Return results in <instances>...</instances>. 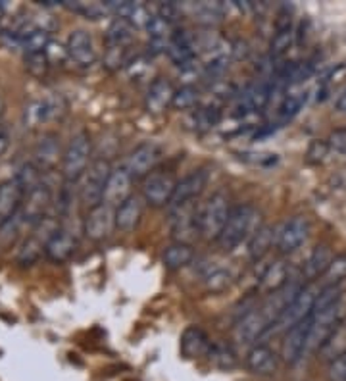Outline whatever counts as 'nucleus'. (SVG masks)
Instances as JSON below:
<instances>
[{"instance_id":"nucleus-11","label":"nucleus","mask_w":346,"mask_h":381,"mask_svg":"<svg viewBox=\"0 0 346 381\" xmlns=\"http://www.w3.org/2000/svg\"><path fill=\"white\" fill-rule=\"evenodd\" d=\"M66 55L79 68H91L96 62V48L91 33L85 31V29L71 31L68 37V42H66Z\"/></svg>"},{"instance_id":"nucleus-33","label":"nucleus","mask_w":346,"mask_h":381,"mask_svg":"<svg viewBox=\"0 0 346 381\" xmlns=\"http://www.w3.org/2000/svg\"><path fill=\"white\" fill-rule=\"evenodd\" d=\"M294 29H275V35L272 37V42H270V56L273 60H279L291 50V47L294 45Z\"/></svg>"},{"instance_id":"nucleus-3","label":"nucleus","mask_w":346,"mask_h":381,"mask_svg":"<svg viewBox=\"0 0 346 381\" xmlns=\"http://www.w3.org/2000/svg\"><path fill=\"white\" fill-rule=\"evenodd\" d=\"M112 170L114 168H112V164L108 160L96 158V160L91 162L85 176L81 177L79 200L87 210L104 205V190H106V183H108Z\"/></svg>"},{"instance_id":"nucleus-31","label":"nucleus","mask_w":346,"mask_h":381,"mask_svg":"<svg viewBox=\"0 0 346 381\" xmlns=\"http://www.w3.org/2000/svg\"><path fill=\"white\" fill-rule=\"evenodd\" d=\"M202 279L206 289L212 293H221L225 289H229L231 283H233V275L221 266H208Z\"/></svg>"},{"instance_id":"nucleus-19","label":"nucleus","mask_w":346,"mask_h":381,"mask_svg":"<svg viewBox=\"0 0 346 381\" xmlns=\"http://www.w3.org/2000/svg\"><path fill=\"white\" fill-rule=\"evenodd\" d=\"M143 208L144 200L137 195H131L122 206H117L114 212L115 218V229H120L123 233L135 232L141 220H143Z\"/></svg>"},{"instance_id":"nucleus-9","label":"nucleus","mask_w":346,"mask_h":381,"mask_svg":"<svg viewBox=\"0 0 346 381\" xmlns=\"http://www.w3.org/2000/svg\"><path fill=\"white\" fill-rule=\"evenodd\" d=\"M208 179H210V174L204 170V168H198V170H192L190 174L179 179L175 185V190H173V197H171V203L168 208H177V206L189 205V203H197V198L200 197L208 185Z\"/></svg>"},{"instance_id":"nucleus-13","label":"nucleus","mask_w":346,"mask_h":381,"mask_svg":"<svg viewBox=\"0 0 346 381\" xmlns=\"http://www.w3.org/2000/svg\"><path fill=\"white\" fill-rule=\"evenodd\" d=\"M310 235V220L306 216H294L277 233V249L281 254H291L304 245Z\"/></svg>"},{"instance_id":"nucleus-10","label":"nucleus","mask_w":346,"mask_h":381,"mask_svg":"<svg viewBox=\"0 0 346 381\" xmlns=\"http://www.w3.org/2000/svg\"><path fill=\"white\" fill-rule=\"evenodd\" d=\"M114 212V208H110L106 205H100L96 206V208L87 210L85 220H83V233H85V237L95 241V243L108 239L115 227Z\"/></svg>"},{"instance_id":"nucleus-6","label":"nucleus","mask_w":346,"mask_h":381,"mask_svg":"<svg viewBox=\"0 0 346 381\" xmlns=\"http://www.w3.org/2000/svg\"><path fill=\"white\" fill-rule=\"evenodd\" d=\"M200 210H202V206H198V203H189V205L171 208V235H173V243L192 245L198 237H202Z\"/></svg>"},{"instance_id":"nucleus-14","label":"nucleus","mask_w":346,"mask_h":381,"mask_svg":"<svg viewBox=\"0 0 346 381\" xmlns=\"http://www.w3.org/2000/svg\"><path fill=\"white\" fill-rule=\"evenodd\" d=\"M267 322L264 320V316L260 314L258 305L252 308L250 312H246L241 320L235 322V337L241 345H252L256 341L264 339V335L267 334Z\"/></svg>"},{"instance_id":"nucleus-12","label":"nucleus","mask_w":346,"mask_h":381,"mask_svg":"<svg viewBox=\"0 0 346 381\" xmlns=\"http://www.w3.org/2000/svg\"><path fill=\"white\" fill-rule=\"evenodd\" d=\"M50 203H52V195H50V189L45 183L37 185L35 189L25 193L20 208L23 222L31 225L39 224L42 218H47V210Z\"/></svg>"},{"instance_id":"nucleus-8","label":"nucleus","mask_w":346,"mask_h":381,"mask_svg":"<svg viewBox=\"0 0 346 381\" xmlns=\"http://www.w3.org/2000/svg\"><path fill=\"white\" fill-rule=\"evenodd\" d=\"M160 160H162V149L152 141H144L131 150L127 162H125V170L129 171L133 179H144L152 171H156Z\"/></svg>"},{"instance_id":"nucleus-24","label":"nucleus","mask_w":346,"mask_h":381,"mask_svg":"<svg viewBox=\"0 0 346 381\" xmlns=\"http://www.w3.org/2000/svg\"><path fill=\"white\" fill-rule=\"evenodd\" d=\"M23 197H25V193L16 179H10L0 185V225L20 210Z\"/></svg>"},{"instance_id":"nucleus-21","label":"nucleus","mask_w":346,"mask_h":381,"mask_svg":"<svg viewBox=\"0 0 346 381\" xmlns=\"http://www.w3.org/2000/svg\"><path fill=\"white\" fill-rule=\"evenodd\" d=\"M35 166L39 170H52L58 160L64 157V152H60V139L54 133H47L42 135L33 150Z\"/></svg>"},{"instance_id":"nucleus-2","label":"nucleus","mask_w":346,"mask_h":381,"mask_svg":"<svg viewBox=\"0 0 346 381\" xmlns=\"http://www.w3.org/2000/svg\"><path fill=\"white\" fill-rule=\"evenodd\" d=\"M91 152H93V143L87 131H79L77 135L71 137L62 157V176L66 183L75 185L77 181H81V177L91 166Z\"/></svg>"},{"instance_id":"nucleus-7","label":"nucleus","mask_w":346,"mask_h":381,"mask_svg":"<svg viewBox=\"0 0 346 381\" xmlns=\"http://www.w3.org/2000/svg\"><path fill=\"white\" fill-rule=\"evenodd\" d=\"M177 179L166 171H152L143 179V200L152 208L170 206Z\"/></svg>"},{"instance_id":"nucleus-45","label":"nucleus","mask_w":346,"mask_h":381,"mask_svg":"<svg viewBox=\"0 0 346 381\" xmlns=\"http://www.w3.org/2000/svg\"><path fill=\"white\" fill-rule=\"evenodd\" d=\"M327 143H329V149L335 150V152L346 154V130L333 131L329 139H327Z\"/></svg>"},{"instance_id":"nucleus-43","label":"nucleus","mask_w":346,"mask_h":381,"mask_svg":"<svg viewBox=\"0 0 346 381\" xmlns=\"http://www.w3.org/2000/svg\"><path fill=\"white\" fill-rule=\"evenodd\" d=\"M327 380L329 381H346V354L337 360L329 362L327 368Z\"/></svg>"},{"instance_id":"nucleus-40","label":"nucleus","mask_w":346,"mask_h":381,"mask_svg":"<svg viewBox=\"0 0 346 381\" xmlns=\"http://www.w3.org/2000/svg\"><path fill=\"white\" fill-rule=\"evenodd\" d=\"M329 152H331L329 143H327V141H321V139H316V141H312L310 147H308L306 160H308V164H312V166H318V164L325 162Z\"/></svg>"},{"instance_id":"nucleus-38","label":"nucleus","mask_w":346,"mask_h":381,"mask_svg":"<svg viewBox=\"0 0 346 381\" xmlns=\"http://www.w3.org/2000/svg\"><path fill=\"white\" fill-rule=\"evenodd\" d=\"M325 285H340V281L346 279V254H339L335 256L331 266L327 268L325 275Z\"/></svg>"},{"instance_id":"nucleus-5","label":"nucleus","mask_w":346,"mask_h":381,"mask_svg":"<svg viewBox=\"0 0 346 381\" xmlns=\"http://www.w3.org/2000/svg\"><path fill=\"white\" fill-rule=\"evenodd\" d=\"M318 293H319V289L316 285L302 287V291L296 295V299L292 300L291 305L287 307L285 312L281 314V318H279V320L275 322L270 329H267V334L265 335H275V334H281V331H285L287 334L292 326H296V324H300V322H304L306 318H310L313 312L316 299H318Z\"/></svg>"},{"instance_id":"nucleus-46","label":"nucleus","mask_w":346,"mask_h":381,"mask_svg":"<svg viewBox=\"0 0 346 381\" xmlns=\"http://www.w3.org/2000/svg\"><path fill=\"white\" fill-rule=\"evenodd\" d=\"M8 147H10V133L4 125H0V158L6 154Z\"/></svg>"},{"instance_id":"nucleus-39","label":"nucleus","mask_w":346,"mask_h":381,"mask_svg":"<svg viewBox=\"0 0 346 381\" xmlns=\"http://www.w3.org/2000/svg\"><path fill=\"white\" fill-rule=\"evenodd\" d=\"M104 68L110 72H117L123 66H127V48L123 47H106L104 52Z\"/></svg>"},{"instance_id":"nucleus-42","label":"nucleus","mask_w":346,"mask_h":381,"mask_svg":"<svg viewBox=\"0 0 346 381\" xmlns=\"http://www.w3.org/2000/svg\"><path fill=\"white\" fill-rule=\"evenodd\" d=\"M210 358H214L217 366L221 368H233L237 364V358H235L233 351L229 347H221V345H212Z\"/></svg>"},{"instance_id":"nucleus-47","label":"nucleus","mask_w":346,"mask_h":381,"mask_svg":"<svg viewBox=\"0 0 346 381\" xmlns=\"http://www.w3.org/2000/svg\"><path fill=\"white\" fill-rule=\"evenodd\" d=\"M335 106H337L339 112H346V87L342 89V93L337 96V103H335Z\"/></svg>"},{"instance_id":"nucleus-15","label":"nucleus","mask_w":346,"mask_h":381,"mask_svg":"<svg viewBox=\"0 0 346 381\" xmlns=\"http://www.w3.org/2000/svg\"><path fill=\"white\" fill-rule=\"evenodd\" d=\"M131 185H133V177L129 176V171L125 170V166L114 168L110 174L108 183H106V190H104V205L114 208V210L117 206H122L133 195Z\"/></svg>"},{"instance_id":"nucleus-44","label":"nucleus","mask_w":346,"mask_h":381,"mask_svg":"<svg viewBox=\"0 0 346 381\" xmlns=\"http://www.w3.org/2000/svg\"><path fill=\"white\" fill-rule=\"evenodd\" d=\"M162 20H166L168 23H175L177 20H179V16H181V12H179V6H177L175 2H163V4H160L158 6V14Z\"/></svg>"},{"instance_id":"nucleus-28","label":"nucleus","mask_w":346,"mask_h":381,"mask_svg":"<svg viewBox=\"0 0 346 381\" xmlns=\"http://www.w3.org/2000/svg\"><path fill=\"white\" fill-rule=\"evenodd\" d=\"M289 283V270L283 260H275L272 264L265 268L260 278V287L262 291L270 295L273 291H277L281 287H285Z\"/></svg>"},{"instance_id":"nucleus-41","label":"nucleus","mask_w":346,"mask_h":381,"mask_svg":"<svg viewBox=\"0 0 346 381\" xmlns=\"http://www.w3.org/2000/svg\"><path fill=\"white\" fill-rule=\"evenodd\" d=\"M48 55L47 52H39V55H25V68L31 75L35 77H42V75L47 74L48 69Z\"/></svg>"},{"instance_id":"nucleus-17","label":"nucleus","mask_w":346,"mask_h":381,"mask_svg":"<svg viewBox=\"0 0 346 381\" xmlns=\"http://www.w3.org/2000/svg\"><path fill=\"white\" fill-rule=\"evenodd\" d=\"M173 96H175L173 85L163 77H156L150 83L146 96H144V110L149 114H163L173 104Z\"/></svg>"},{"instance_id":"nucleus-20","label":"nucleus","mask_w":346,"mask_h":381,"mask_svg":"<svg viewBox=\"0 0 346 381\" xmlns=\"http://www.w3.org/2000/svg\"><path fill=\"white\" fill-rule=\"evenodd\" d=\"M75 251H77V239L68 229H62V227L48 239L47 245H45V256L56 264H62V262L71 258Z\"/></svg>"},{"instance_id":"nucleus-36","label":"nucleus","mask_w":346,"mask_h":381,"mask_svg":"<svg viewBox=\"0 0 346 381\" xmlns=\"http://www.w3.org/2000/svg\"><path fill=\"white\" fill-rule=\"evenodd\" d=\"M198 104V91L192 85H183L181 89H175V96H173V108L175 110H195Z\"/></svg>"},{"instance_id":"nucleus-37","label":"nucleus","mask_w":346,"mask_h":381,"mask_svg":"<svg viewBox=\"0 0 346 381\" xmlns=\"http://www.w3.org/2000/svg\"><path fill=\"white\" fill-rule=\"evenodd\" d=\"M23 224H25V222H23V218H21L20 210L16 212L12 218H8L4 224L0 225V245L2 246L10 245V243L16 239V235L20 233L21 225Z\"/></svg>"},{"instance_id":"nucleus-4","label":"nucleus","mask_w":346,"mask_h":381,"mask_svg":"<svg viewBox=\"0 0 346 381\" xmlns=\"http://www.w3.org/2000/svg\"><path fill=\"white\" fill-rule=\"evenodd\" d=\"M231 208L229 197L224 190H216L206 205L200 210V229H202V237L206 241H217L221 232H224L225 224L229 220Z\"/></svg>"},{"instance_id":"nucleus-16","label":"nucleus","mask_w":346,"mask_h":381,"mask_svg":"<svg viewBox=\"0 0 346 381\" xmlns=\"http://www.w3.org/2000/svg\"><path fill=\"white\" fill-rule=\"evenodd\" d=\"M312 326V316L300 322L296 326H292L285 334L283 341V358L287 364H296V362L306 354V345H308V334Z\"/></svg>"},{"instance_id":"nucleus-29","label":"nucleus","mask_w":346,"mask_h":381,"mask_svg":"<svg viewBox=\"0 0 346 381\" xmlns=\"http://www.w3.org/2000/svg\"><path fill=\"white\" fill-rule=\"evenodd\" d=\"M104 39H106V47L127 48L133 42V39H135V28L131 25L129 21L115 18L108 25V29H106Z\"/></svg>"},{"instance_id":"nucleus-26","label":"nucleus","mask_w":346,"mask_h":381,"mask_svg":"<svg viewBox=\"0 0 346 381\" xmlns=\"http://www.w3.org/2000/svg\"><path fill=\"white\" fill-rule=\"evenodd\" d=\"M277 243V235H275V227L272 225H262L258 232L254 233L248 241V256L252 262H260L264 260L273 245Z\"/></svg>"},{"instance_id":"nucleus-32","label":"nucleus","mask_w":346,"mask_h":381,"mask_svg":"<svg viewBox=\"0 0 346 381\" xmlns=\"http://www.w3.org/2000/svg\"><path fill=\"white\" fill-rule=\"evenodd\" d=\"M45 241L39 235H31L23 241V245L18 251V264L21 266H33L37 260L41 258V254L45 252Z\"/></svg>"},{"instance_id":"nucleus-22","label":"nucleus","mask_w":346,"mask_h":381,"mask_svg":"<svg viewBox=\"0 0 346 381\" xmlns=\"http://www.w3.org/2000/svg\"><path fill=\"white\" fill-rule=\"evenodd\" d=\"M64 103H62L60 96H54V98H45V101H35L25 108V123L29 127H35L42 122H48V120H54L64 112Z\"/></svg>"},{"instance_id":"nucleus-30","label":"nucleus","mask_w":346,"mask_h":381,"mask_svg":"<svg viewBox=\"0 0 346 381\" xmlns=\"http://www.w3.org/2000/svg\"><path fill=\"white\" fill-rule=\"evenodd\" d=\"M346 354V324H342L340 327H337L329 339L325 341V345L319 348V356L321 360L333 362L345 356Z\"/></svg>"},{"instance_id":"nucleus-34","label":"nucleus","mask_w":346,"mask_h":381,"mask_svg":"<svg viewBox=\"0 0 346 381\" xmlns=\"http://www.w3.org/2000/svg\"><path fill=\"white\" fill-rule=\"evenodd\" d=\"M306 103V93H292V95H285L283 101L279 104L277 114L281 118V122H289L292 118L299 114L302 106Z\"/></svg>"},{"instance_id":"nucleus-1","label":"nucleus","mask_w":346,"mask_h":381,"mask_svg":"<svg viewBox=\"0 0 346 381\" xmlns=\"http://www.w3.org/2000/svg\"><path fill=\"white\" fill-rule=\"evenodd\" d=\"M262 224H260V212L252 205H237L231 208L229 220L225 224L224 232L217 239L219 246L224 251H235L238 246L250 241L254 233L258 232Z\"/></svg>"},{"instance_id":"nucleus-23","label":"nucleus","mask_w":346,"mask_h":381,"mask_svg":"<svg viewBox=\"0 0 346 381\" xmlns=\"http://www.w3.org/2000/svg\"><path fill=\"white\" fill-rule=\"evenodd\" d=\"M212 343L204 329L198 326H189L181 335V353L185 358H200L210 354Z\"/></svg>"},{"instance_id":"nucleus-18","label":"nucleus","mask_w":346,"mask_h":381,"mask_svg":"<svg viewBox=\"0 0 346 381\" xmlns=\"http://www.w3.org/2000/svg\"><path fill=\"white\" fill-rule=\"evenodd\" d=\"M246 366L252 374L272 375L277 372L279 356L272 347H267L264 343H260V345L256 343L246 354Z\"/></svg>"},{"instance_id":"nucleus-25","label":"nucleus","mask_w":346,"mask_h":381,"mask_svg":"<svg viewBox=\"0 0 346 381\" xmlns=\"http://www.w3.org/2000/svg\"><path fill=\"white\" fill-rule=\"evenodd\" d=\"M335 254L327 245H318L312 251V254L308 256V260L304 262V268H302V278L308 279V281H316L321 275H325L327 268L331 266Z\"/></svg>"},{"instance_id":"nucleus-35","label":"nucleus","mask_w":346,"mask_h":381,"mask_svg":"<svg viewBox=\"0 0 346 381\" xmlns=\"http://www.w3.org/2000/svg\"><path fill=\"white\" fill-rule=\"evenodd\" d=\"M342 289L340 285H323L319 289L318 299H316V305H313V312L312 314H319L327 310L329 307H333L337 300L342 297Z\"/></svg>"},{"instance_id":"nucleus-27","label":"nucleus","mask_w":346,"mask_h":381,"mask_svg":"<svg viewBox=\"0 0 346 381\" xmlns=\"http://www.w3.org/2000/svg\"><path fill=\"white\" fill-rule=\"evenodd\" d=\"M192 260H195V249L192 245H185V243H171L162 252V264L170 272L183 270Z\"/></svg>"}]
</instances>
